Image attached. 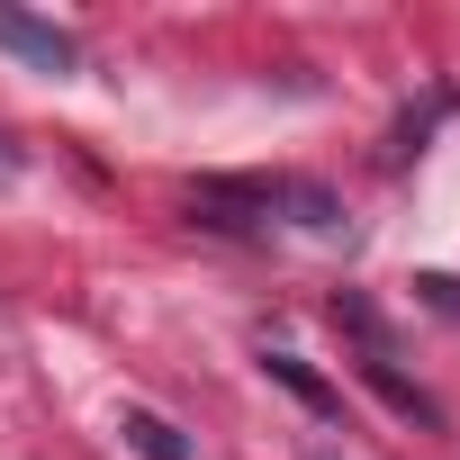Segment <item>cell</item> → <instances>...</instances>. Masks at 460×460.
I'll use <instances>...</instances> for the list:
<instances>
[{"label": "cell", "mask_w": 460, "mask_h": 460, "mask_svg": "<svg viewBox=\"0 0 460 460\" xmlns=\"http://www.w3.org/2000/svg\"><path fill=\"white\" fill-rule=\"evenodd\" d=\"M190 217L217 235H253L271 226V181H190Z\"/></svg>", "instance_id": "obj_1"}, {"label": "cell", "mask_w": 460, "mask_h": 460, "mask_svg": "<svg viewBox=\"0 0 460 460\" xmlns=\"http://www.w3.org/2000/svg\"><path fill=\"white\" fill-rule=\"evenodd\" d=\"M271 217H289V226H307V235H352V217H343V199L325 190V181H307V172H280L271 181Z\"/></svg>", "instance_id": "obj_2"}, {"label": "cell", "mask_w": 460, "mask_h": 460, "mask_svg": "<svg viewBox=\"0 0 460 460\" xmlns=\"http://www.w3.org/2000/svg\"><path fill=\"white\" fill-rule=\"evenodd\" d=\"M0 55H19L28 73H73L82 64V46L55 19H28V10H0Z\"/></svg>", "instance_id": "obj_3"}, {"label": "cell", "mask_w": 460, "mask_h": 460, "mask_svg": "<svg viewBox=\"0 0 460 460\" xmlns=\"http://www.w3.org/2000/svg\"><path fill=\"white\" fill-rule=\"evenodd\" d=\"M118 433H127V451H136V460H199V451H190V433H181L172 415H154V406H118Z\"/></svg>", "instance_id": "obj_4"}, {"label": "cell", "mask_w": 460, "mask_h": 460, "mask_svg": "<svg viewBox=\"0 0 460 460\" xmlns=\"http://www.w3.org/2000/svg\"><path fill=\"white\" fill-rule=\"evenodd\" d=\"M361 379H370V388H379V397H388V406H397L406 424H424V433H442V397H424V388H415V379H406L397 361H361Z\"/></svg>", "instance_id": "obj_5"}, {"label": "cell", "mask_w": 460, "mask_h": 460, "mask_svg": "<svg viewBox=\"0 0 460 460\" xmlns=\"http://www.w3.org/2000/svg\"><path fill=\"white\" fill-rule=\"evenodd\" d=\"M262 370H271V379H280V388H289L307 415H343V397H334V388H325V379H316L298 352H262Z\"/></svg>", "instance_id": "obj_6"}, {"label": "cell", "mask_w": 460, "mask_h": 460, "mask_svg": "<svg viewBox=\"0 0 460 460\" xmlns=\"http://www.w3.org/2000/svg\"><path fill=\"white\" fill-rule=\"evenodd\" d=\"M334 325L361 343V361H388V325H379V307H370V298H352V289H343V298H334Z\"/></svg>", "instance_id": "obj_7"}, {"label": "cell", "mask_w": 460, "mask_h": 460, "mask_svg": "<svg viewBox=\"0 0 460 460\" xmlns=\"http://www.w3.org/2000/svg\"><path fill=\"white\" fill-rule=\"evenodd\" d=\"M415 298H424V307H442V316H460V280H451V271H424V280H415Z\"/></svg>", "instance_id": "obj_8"}, {"label": "cell", "mask_w": 460, "mask_h": 460, "mask_svg": "<svg viewBox=\"0 0 460 460\" xmlns=\"http://www.w3.org/2000/svg\"><path fill=\"white\" fill-rule=\"evenodd\" d=\"M19 163H28V154H19L10 136H0V190H10V181H19Z\"/></svg>", "instance_id": "obj_9"}, {"label": "cell", "mask_w": 460, "mask_h": 460, "mask_svg": "<svg viewBox=\"0 0 460 460\" xmlns=\"http://www.w3.org/2000/svg\"><path fill=\"white\" fill-rule=\"evenodd\" d=\"M316 460H334V451H316Z\"/></svg>", "instance_id": "obj_10"}]
</instances>
